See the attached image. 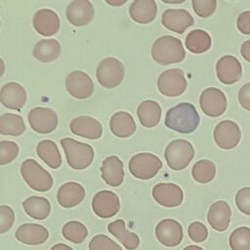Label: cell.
<instances>
[{
	"instance_id": "f907efd6",
	"label": "cell",
	"mask_w": 250,
	"mask_h": 250,
	"mask_svg": "<svg viewBox=\"0 0 250 250\" xmlns=\"http://www.w3.org/2000/svg\"><path fill=\"white\" fill-rule=\"evenodd\" d=\"M183 250H203V249L199 246H196V245H189V246L185 247Z\"/></svg>"
},
{
	"instance_id": "8d00e7d4",
	"label": "cell",
	"mask_w": 250,
	"mask_h": 250,
	"mask_svg": "<svg viewBox=\"0 0 250 250\" xmlns=\"http://www.w3.org/2000/svg\"><path fill=\"white\" fill-rule=\"evenodd\" d=\"M229 244L231 250H250V229L239 227L229 235Z\"/></svg>"
},
{
	"instance_id": "d4e9b609",
	"label": "cell",
	"mask_w": 250,
	"mask_h": 250,
	"mask_svg": "<svg viewBox=\"0 0 250 250\" xmlns=\"http://www.w3.org/2000/svg\"><path fill=\"white\" fill-rule=\"evenodd\" d=\"M230 207L223 200L214 202L209 208L207 221L212 229L217 231H224L229 228L230 221Z\"/></svg>"
},
{
	"instance_id": "b9f144b4",
	"label": "cell",
	"mask_w": 250,
	"mask_h": 250,
	"mask_svg": "<svg viewBox=\"0 0 250 250\" xmlns=\"http://www.w3.org/2000/svg\"><path fill=\"white\" fill-rule=\"evenodd\" d=\"M188 233L189 238L196 243L203 242L208 236L207 228L200 222H192L188 228Z\"/></svg>"
},
{
	"instance_id": "816d5d0a",
	"label": "cell",
	"mask_w": 250,
	"mask_h": 250,
	"mask_svg": "<svg viewBox=\"0 0 250 250\" xmlns=\"http://www.w3.org/2000/svg\"><path fill=\"white\" fill-rule=\"evenodd\" d=\"M185 0H180V1H167V0H163V2H165V3H182Z\"/></svg>"
},
{
	"instance_id": "7a4b0ae2",
	"label": "cell",
	"mask_w": 250,
	"mask_h": 250,
	"mask_svg": "<svg viewBox=\"0 0 250 250\" xmlns=\"http://www.w3.org/2000/svg\"><path fill=\"white\" fill-rule=\"evenodd\" d=\"M151 57L155 62L167 65L182 62L186 57V52L180 39L164 35L157 38L152 44Z\"/></svg>"
},
{
	"instance_id": "e575fe53",
	"label": "cell",
	"mask_w": 250,
	"mask_h": 250,
	"mask_svg": "<svg viewBox=\"0 0 250 250\" xmlns=\"http://www.w3.org/2000/svg\"><path fill=\"white\" fill-rule=\"evenodd\" d=\"M62 236L68 241L79 244L82 243L88 235V229L84 224L79 221H69L62 226Z\"/></svg>"
},
{
	"instance_id": "ac0fdd59",
	"label": "cell",
	"mask_w": 250,
	"mask_h": 250,
	"mask_svg": "<svg viewBox=\"0 0 250 250\" xmlns=\"http://www.w3.org/2000/svg\"><path fill=\"white\" fill-rule=\"evenodd\" d=\"M161 22L167 29L176 33H183L194 23V20L187 10L167 9L162 14Z\"/></svg>"
},
{
	"instance_id": "c3c4849f",
	"label": "cell",
	"mask_w": 250,
	"mask_h": 250,
	"mask_svg": "<svg viewBox=\"0 0 250 250\" xmlns=\"http://www.w3.org/2000/svg\"><path fill=\"white\" fill-rule=\"evenodd\" d=\"M5 71V63L3 62V60L0 58V78L3 76Z\"/></svg>"
},
{
	"instance_id": "484cf974",
	"label": "cell",
	"mask_w": 250,
	"mask_h": 250,
	"mask_svg": "<svg viewBox=\"0 0 250 250\" xmlns=\"http://www.w3.org/2000/svg\"><path fill=\"white\" fill-rule=\"evenodd\" d=\"M131 19L141 24L151 22L157 14V5L153 0H135L129 7Z\"/></svg>"
},
{
	"instance_id": "44dd1931",
	"label": "cell",
	"mask_w": 250,
	"mask_h": 250,
	"mask_svg": "<svg viewBox=\"0 0 250 250\" xmlns=\"http://www.w3.org/2000/svg\"><path fill=\"white\" fill-rule=\"evenodd\" d=\"M17 240L26 245H40L49 237L48 229L39 224L26 223L21 225L15 233Z\"/></svg>"
},
{
	"instance_id": "8992f818",
	"label": "cell",
	"mask_w": 250,
	"mask_h": 250,
	"mask_svg": "<svg viewBox=\"0 0 250 250\" xmlns=\"http://www.w3.org/2000/svg\"><path fill=\"white\" fill-rule=\"evenodd\" d=\"M128 168L135 178L140 180H149L162 168V162L152 153L141 152L131 157Z\"/></svg>"
},
{
	"instance_id": "5b68a950",
	"label": "cell",
	"mask_w": 250,
	"mask_h": 250,
	"mask_svg": "<svg viewBox=\"0 0 250 250\" xmlns=\"http://www.w3.org/2000/svg\"><path fill=\"white\" fill-rule=\"evenodd\" d=\"M165 160L172 170L180 171L188 167L194 156L192 145L186 140L178 139L170 142L165 148Z\"/></svg>"
},
{
	"instance_id": "f1b7e54d",
	"label": "cell",
	"mask_w": 250,
	"mask_h": 250,
	"mask_svg": "<svg viewBox=\"0 0 250 250\" xmlns=\"http://www.w3.org/2000/svg\"><path fill=\"white\" fill-rule=\"evenodd\" d=\"M137 114L144 127L152 128L160 121L161 106L155 101L146 100L139 104Z\"/></svg>"
},
{
	"instance_id": "4dcf8cb0",
	"label": "cell",
	"mask_w": 250,
	"mask_h": 250,
	"mask_svg": "<svg viewBox=\"0 0 250 250\" xmlns=\"http://www.w3.org/2000/svg\"><path fill=\"white\" fill-rule=\"evenodd\" d=\"M25 213L32 219L44 220L51 213V204L46 197L29 196L22 202Z\"/></svg>"
},
{
	"instance_id": "5bb4252c",
	"label": "cell",
	"mask_w": 250,
	"mask_h": 250,
	"mask_svg": "<svg viewBox=\"0 0 250 250\" xmlns=\"http://www.w3.org/2000/svg\"><path fill=\"white\" fill-rule=\"evenodd\" d=\"M157 240L166 247L179 245L184 237L181 224L174 219H163L155 227Z\"/></svg>"
},
{
	"instance_id": "ffe728a7",
	"label": "cell",
	"mask_w": 250,
	"mask_h": 250,
	"mask_svg": "<svg viewBox=\"0 0 250 250\" xmlns=\"http://www.w3.org/2000/svg\"><path fill=\"white\" fill-rule=\"evenodd\" d=\"M26 98L25 89L17 82H8L0 90V103L9 109L21 110Z\"/></svg>"
},
{
	"instance_id": "277c9868",
	"label": "cell",
	"mask_w": 250,
	"mask_h": 250,
	"mask_svg": "<svg viewBox=\"0 0 250 250\" xmlns=\"http://www.w3.org/2000/svg\"><path fill=\"white\" fill-rule=\"evenodd\" d=\"M21 174L24 182L34 190L47 191L53 187V177L37 161L28 158L21 166Z\"/></svg>"
},
{
	"instance_id": "30bf717a",
	"label": "cell",
	"mask_w": 250,
	"mask_h": 250,
	"mask_svg": "<svg viewBox=\"0 0 250 250\" xmlns=\"http://www.w3.org/2000/svg\"><path fill=\"white\" fill-rule=\"evenodd\" d=\"M65 88L70 96L78 100L88 99L94 92L91 77L81 70L71 71L65 78Z\"/></svg>"
},
{
	"instance_id": "6da1fadb",
	"label": "cell",
	"mask_w": 250,
	"mask_h": 250,
	"mask_svg": "<svg viewBox=\"0 0 250 250\" xmlns=\"http://www.w3.org/2000/svg\"><path fill=\"white\" fill-rule=\"evenodd\" d=\"M199 114L192 104L181 103L170 108L165 116L167 128L179 133L188 134L199 125Z\"/></svg>"
},
{
	"instance_id": "d6986e66",
	"label": "cell",
	"mask_w": 250,
	"mask_h": 250,
	"mask_svg": "<svg viewBox=\"0 0 250 250\" xmlns=\"http://www.w3.org/2000/svg\"><path fill=\"white\" fill-rule=\"evenodd\" d=\"M32 24L37 33L49 37L59 31L60 18L53 10L41 9L34 14Z\"/></svg>"
},
{
	"instance_id": "f546056e",
	"label": "cell",
	"mask_w": 250,
	"mask_h": 250,
	"mask_svg": "<svg viewBox=\"0 0 250 250\" xmlns=\"http://www.w3.org/2000/svg\"><path fill=\"white\" fill-rule=\"evenodd\" d=\"M61 44L56 39H42L38 41L32 51L33 57L41 62H51L61 55Z\"/></svg>"
},
{
	"instance_id": "4fadbf2b",
	"label": "cell",
	"mask_w": 250,
	"mask_h": 250,
	"mask_svg": "<svg viewBox=\"0 0 250 250\" xmlns=\"http://www.w3.org/2000/svg\"><path fill=\"white\" fill-rule=\"evenodd\" d=\"M92 209L100 218H111L120 210L119 197L116 193L110 190L98 191L93 197Z\"/></svg>"
},
{
	"instance_id": "836d02e7",
	"label": "cell",
	"mask_w": 250,
	"mask_h": 250,
	"mask_svg": "<svg viewBox=\"0 0 250 250\" xmlns=\"http://www.w3.org/2000/svg\"><path fill=\"white\" fill-rule=\"evenodd\" d=\"M211 43L210 35L202 29L191 30L186 37V47L194 54L206 52L211 47Z\"/></svg>"
},
{
	"instance_id": "8fae6325",
	"label": "cell",
	"mask_w": 250,
	"mask_h": 250,
	"mask_svg": "<svg viewBox=\"0 0 250 250\" xmlns=\"http://www.w3.org/2000/svg\"><path fill=\"white\" fill-rule=\"evenodd\" d=\"M199 104L206 115L217 117L226 111L227 98L220 89L211 87L202 91L199 98Z\"/></svg>"
},
{
	"instance_id": "d590c367",
	"label": "cell",
	"mask_w": 250,
	"mask_h": 250,
	"mask_svg": "<svg viewBox=\"0 0 250 250\" xmlns=\"http://www.w3.org/2000/svg\"><path fill=\"white\" fill-rule=\"evenodd\" d=\"M193 179L201 184L211 182L216 175V166L213 161L208 159L198 160L191 169Z\"/></svg>"
},
{
	"instance_id": "681fc988",
	"label": "cell",
	"mask_w": 250,
	"mask_h": 250,
	"mask_svg": "<svg viewBox=\"0 0 250 250\" xmlns=\"http://www.w3.org/2000/svg\"><path fill=\"white\" fill-rule=\"evenodd\" d=\"M107 4L111 5V6H120V5H123L126 3V0H123V1H119V2H110V1H105Z\"/></svg>"
},
{
	"instance_id": "9a60e30c",
	"label": "cell",
	"mask_w": 250,
	"mask_h": 250,
	"mask_svg": "<svg viewBox=\"0 0 250 250\" xmlns=\"http://www.w3.org/2000/svg\"><path fill=\"white\" fill-rule=\"evenodd\" d=\"M153 199L164 207H177L181 205L184 198L182 188L176 184L159 183L152 188Z\"/></svg>"
},
{
	"instance_id": "7dc6e473",
	"label": "cell",
	"mask_w": 250,
	"mask_h": 250,
	"mask_svg": "<svg viewBox=\"0 0 250 250\" xmlns=\"http://www.w3.org/2000/svg\"><path fill=\"white\" fill-rule=\"evenodd\" d=\"M50 250H73V249L64 243H57L54 246H52Z\"/></svg>"
},
{
	"instance_id": "3957f363",
	"label": "cell",
	"mask_w": 250,
	"mask_h": 250,
	"mask_svg": "<svg viewBox=\"0 0 250 250\" xmlns=\"http://www.w3.org/2000/svg\"><path fill=\"white\" fill-rule=\"evenodd\" d=\"M61 145L65 153L67 164L75 170H83L90 166L94 159L93 147L71 138H63Z\"/></svg>"
},
{
	"instance_id": "2e32d148",
	"label": "cell",
	"mask_w": 250,
	"mask_h": 250,
	"mask_svg": "<svg viewBox=\"0 0 250 250\" xmlns=\"http://www.w3.org/2000/svg\"><path fill=\"white\" fill-rule=\"evenodd\" d=\"M218 79L227 85H231L240 80L242 67L240 62L233 56H224L216 63Z\"/></svg>"
},
{
	"instance_id": "7402d4cb",
	"label": "cell",
	"mask_w": 250,
	"mask_h": 250,
	"mask_svg": "<svg viewBox=\"0 0 250 250\" xmlns=\"http://www.w3.org/2000/svg\"><path fill=\"white\" fill-rule=\"evenodd\" d=\"M70 131L76 136L97 140L103 134V126L97 119L91 116H78L71 121Z\"/></svg>"
},
{
	"instance_id": "d6a6232c",
	"label": "cell",
	"mask_w": 250,
	"mask_h": 250,
	"mask_svg": "<svg viewBox=\"0 0 250 250\" xmlns=\"http://www.w3.org/2000/svg\"><path fill=\"white\" fill-rule=\"evenodd\" d=\"M25 131L23 118L15 113H4L0 116V134L5 136H20Z\"/></svg>"
},
{
	"instance_id": "ee69618b",
	"label": "cell",
	"mask_w": 250,
	"mask_h": 250,
	"mask_svg": "<svg viewBox=\"0 0 250 250\" xmlns=\"http://www.w3.org/2000/svg\"><path fill=\"white\" fill-rule=\"evenodd\" d=\"M236 25L241 33L250 34V11H244L239 14Z\"/></svg>"
},
{
	"instance_id": "cb8c5ba5",
	"label": "cell",
	"mask_w": 250,
	"mask_h": 250,
	"mask_svg": "<svg viewBox=\"0 0 250 250\" xmlns=\"http://www.w3.org/2000/svg\"><path fill=\"white\" fill-rule=\"evenodd\" d=\"M101 173L103 180L110 187H119L124 180L123 162L116 156L106 157L102 164Z\"/></svg>"
},
{
	"instance_id": "bcb514c9",
	"label": "cell",
	"mask_w": 250,
	"mask_h": 250,
	"mask_svg": "<svg viewBox=\"0 0 250 250\" xmlns=\"http://www.w3.org/2000/svg\"><path fill=\"white\" fill-rule=\"evenodd\" d=\"M240 53L242 57L250 62V40H246L245 42L242 43L241 48H240Z\"/></svg>"
},
{
	"instance_id": "f35d334b",
	"label": "cell",
	"mask_w": 250,
	"mask_h": 250,
	"mask_svg": "<svg viewBox=\"0 0 250 250\" xmlns=\"http://www.w3.org/2000/svg\"><path fill=\"white\" fill-rule=\"evenodd\" d=\"M89 250H122V247L105 234H97L90 240Z\"/></svg>"
},
{
	"instance_id": "4316f807",
	"label": "cell",
	"mask_w": 250,
	"mask_h": 250,
	"mask_svg": "<svg viewBox=\"0 0 250 250\" xmlns=\"http://www.w3.org/2000/svg\"><path fill=\"white\" fill-rule=\"evenodd\" d=\"M111 133L119 138H128L136 131V122L133 116L126 111L115 112L109 120Z\"/></svg>"
},
{
	"instance_id": "ba28073f",
	"label": "cell",
	"mask_w": 250,
	"mask_h": 250,
	"mask_svg": "<svg viewBox=\"0 0 250 250\" xmlns=\"http://www.w3.org/2000/svg\"><path fill=\"white\" fill-rule=\"evenodd\" d=\"M188 83L184 71L180 68H171L163 71L157 79L159 92L167 97L182 95L187 89Z\"/></svg>"
},
{
	"instance_id": "60d3db41",
	"label": "cell",
	"mask_w": 250,
	"mask_h": 250,
	"mask_svg": "<svg viewBox=\"0 0 250 250\" xmlns=\"http://www.w3.org/2000/svg\"><path fill=\"white\" fill-rule=\"evenodd\" d=\"M15 222V213L9 205H0V233L10 230Z\"/></svg>"
},
{
	"instance_id": "ab89813d",
	"label": "cell",
	"mask_w": 250,
	"mask_h": 250,
	"mask_svg": "<svg viewBox=\"0 0 250 250\" xmlns=\"http://www.w3.org/2000/svg\"><path fill=\"white\" fill-rule=\"evenodd\" d=\"M193 11L201 18H208L211 16L217 6L216 0H192Z\"/></svg>"
},
{
	"instance_id": "7bdbcfd3",
	"label": "cell",
	"mask_w": 250,
	"mask_h": 250,
	"mask_svg": "<svg viewBox=\"0 0 250 250\" xmlns=\"http://www.w3.org/2000/svg\"><path fill=\"white\" fill-rule=\"evenodd\" d=\"M235 204L240 212L250 215V188H242L235 195Z\"/></svg>"
},
{
	"instance_id": "83f0119b",
	"label": "cell",
	"mask_w": 250,
	"mask_h": 250,
	"mask_svg": "<svg viewBox=\"0 0 250 250\" xmlns=\"http://www.w3.org/2000/svg\"><path fill=\"white\" fill-rule=\"evenodd\" d=\"M107 230L128 250H135L140 245V238L138 234L129 231L126 229L125 222L122 219H117L109 223L107 226Z\"/></svg>"
},
{
	"instance_id": "f6af8a7d",
	"label": "cell",
	"mask_w": 250,
	"mask_h": 250,
	"mask_svg": "<svg viewBox=\"0 0 250 250\" xmlns=\"http://www.w3.org/2000/svg\"><path fill=\"white\" fill-rule=\"evenodd\" d=\"M238 101L242 107L250 111V82L244 84L239 89Z\"/></svg>"
},
{
	"instance_id": "74e56055",
	"label": "cell",
	"mask_w": 250,
	"mask_h": 250,
	"mask_svg": "<svg viewBox=\"0 0 250 250\" xmlns=\"http://www.w3.org/2000/svg\"><path fill=\"white\" fill-rule=\"evenodd\" d=\"M20 148L19 146L12 141H1L0 142V165H7L14 161Z\"/></svg>"
},
{
	"instance_id": "7c38bea8",
	"label": "cell",
	"mask_w": 250,
	"mask_h": 250,
	"mask_svg": "<svg viewBox=\"0 0 250 250\" xmlns=\"http://www.w3.org/2000/svg\"><path fill=\"white\" fill-rule=\"evenodd\" d=\"M240 138V128L234 121H221L214 129V141L216 145L223 149L233 148L238 145Z\"/></svg>"
},
{
	"instance_id": "52a82bcc",
	"label": "cell",
	"mask_w": 250,
	"mask_h": 250,
	"mask_svg": "<svg viewBox=\"0 0 250 250\" xmlns=\"http://www.w3.org/2000/svg\"><path fill=\"white\" fill-rule=\"evenodd\" d=\"M123 63L116 58H105L97 66L96 76L99 83L107 89L117 87L124 79Z\"/></svg>"
},
{
	"instance_id": "9c48e42d",
	"label": "cell",
	"mask_w": 250,
	"mask_h": 250,
	"mask_svg": "<svg viewBox=\"0 0 250 250\" xmlns=\"http://www.w3.org/2000/svg\"><path fill=\"white\" fill-rule=\"evenodd\" d=\"M28 123L33 131L39 134H49L58 126V115L49 107H33L27 115Z\"/></svg>"
},
{
	"instance_id": "603a6c76",
	"label": "cell",
	"mask_w": 250,
	"mask_h": 250,
	"mask_svg": "<svg viewBox=\"0 0 250 250\" xmlns=\"http://www.w3.org/2000/svg\"><path fill=\"white\" fill-rule=\"evenodd\" d=\"M84 197V188L75 182H67L62 185L57 192V200L63 208H72L79 205Z\"/></svg>"
},
{
	"instance_id": "1f68e13d",
	"label": "cell",
	"mask_w": 250,
	"mask_h": 250,
	"mask_svg": "<svg viewBox=\"0 0 250 250\" xmlns=\"http://www.w3.org/2000/svg\"><path fill=\"white\" fill-rule=\"evenodd\" d=\"M36 152L39 158L52 169H57L62 165V155L55 142L44 140L38 143Z\"/></svg>"
},
{
	"instance_id": "e0dca14e",
	"label": "cell",
	"mask_w": 250,
	"mask_h": 250,
	"mask_svg": "<svg viewBox=\"0 0 250 250\" xmlns=\"http://www.w3.org/2000/svg\"><path fill=\"white\" fill-rule=\"evenodd\" d=\"M65 15L72 25L84 26L92 21L95 16V9L88 0H74L67 6Z\"/></svg>"
}]
</instances>
